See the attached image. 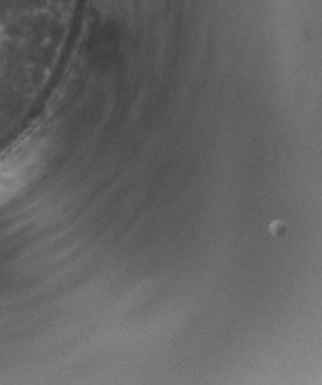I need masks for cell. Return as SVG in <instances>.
<instances>
[{
  "label": "cell",
  "instance_id": "6da1fadb",
  "mask_svg": "<svg viewBox=\"0 0 322 385\" xmlns=\"http://www.w3.org/2000/svg\"><path fill=\"white\" fill-rule=\"evenodd\" d=\"M37 167V155L24 150L0 161V205L13 199L31 181Z\"/></svg>",
  "mask_w": 322,
  "mask_h": 385
}]
</instances>
